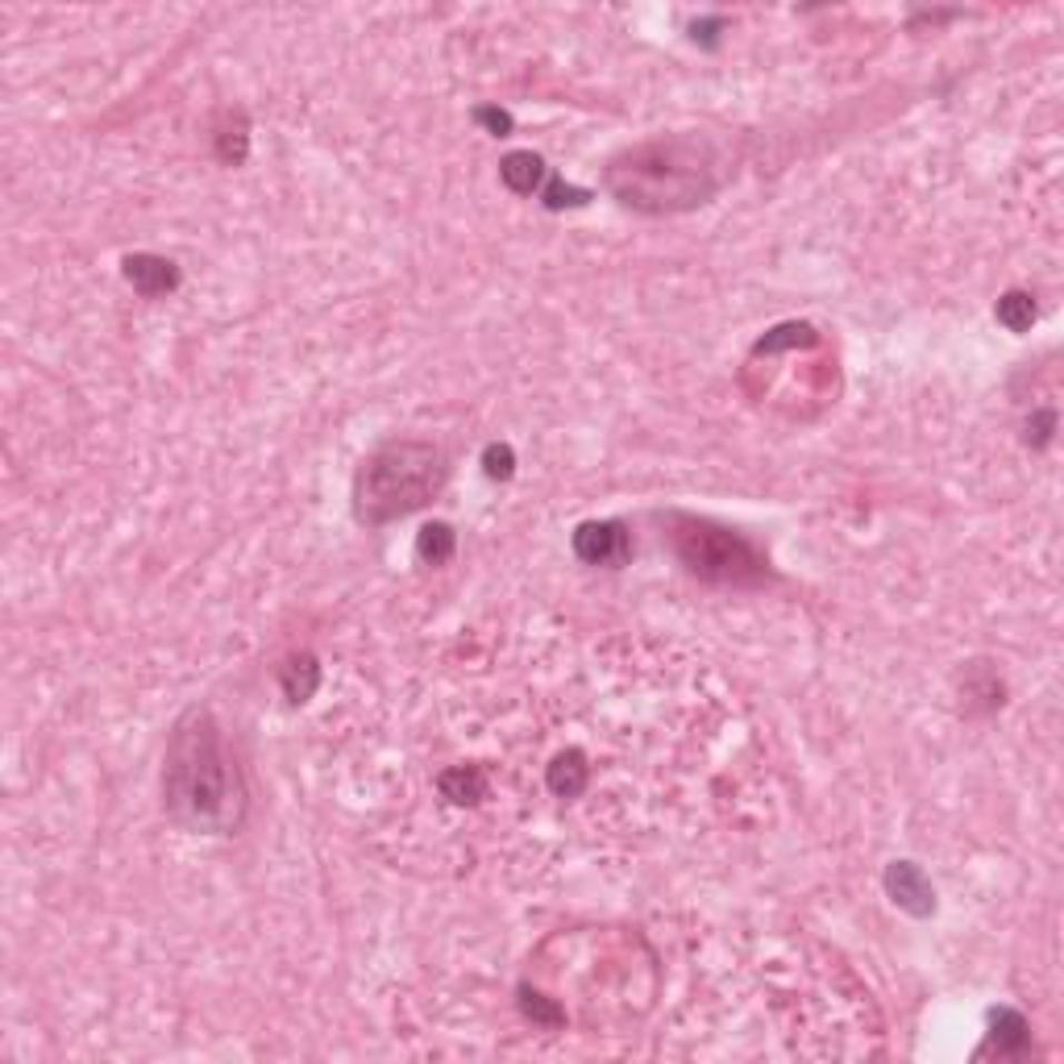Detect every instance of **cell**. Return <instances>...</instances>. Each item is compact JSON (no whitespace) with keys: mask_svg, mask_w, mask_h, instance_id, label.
I'll return each mask as SVG.
<instances>
[{"mask_svg":"<svg viewBox=\"0 0 1064 1064\" xmlns=\"http://www.w3.org/2000/svg\"><path fill=\"white\" fill-rule=\"evenodd\" d=\"M162 811L191 836H233L246 824L250 790L217 715L208 707L183 712L167 736Z\"/></svg>","mask_w":1064,"mask_h":1064,"instance_id":"cell-1","label":"cell"},{"mask_svg":"<svg viewBox=\"0 0 1064 1064\" xmlns=\"http://www.w3.org/2000/svg\"><path fill=\"white\" fill-rule=\"evenodd\" d=\"M604 188L645 217H674L707 205L724 188V155L703 133H662L607 162Z\"/></svg>","mask_w":1064,"mask_h":1064,"instance_id":"cell-2","label":"cell"},{"mask_svg":"<svg viewBox=\"0 0 1064 1064\" xmlns=\"http://www.w3.org/2000/svg\"><path fill=\"white\" fill-rule=\"evenodd\" d=\"M449 478L445 449L432 441H387L354 475V516L366 528L391 525L441 495Z\"/></svg>","mask_w":1064,"mask_h":1064,"instance_id":"cell-3","label":"cell"},{"mask_svg":"<svg viewBox=\"0 0 1064 1064\" xmlns=\"http://www.w3.org/2000/svg\"><path fill=\"white\" fill-rule=\"evenodd\" d=\"M669 540L686 570L719 587H753L765 578V557L740 533L695 516H669Z\"/></svg>","mask_w":1064,"mask_h":1064,"instance_id":"cell-4","label":"cell"},{"mask_svg":"<svg viewBox=\"0 0 1064 1064\" xmlns=\"http://www.w3.org/2000/svg\"><path fill=\"white\" fill-rule=\"evenodd\" d=\"M574 554L587 566H620L628 557V533L616 520H590L574 533Z\"/></svg>","mask_w":1064,"mask_h":1064,"instance_id":"cell-5","label":"cell"},{"mask_svg":"<svg viewBox=\"0 0 1064 1064\" xmlns=\"http://www.w3.org/2000/svg\"><path fill=\"white\" fill-rule=\"evenodd\" d=\"M886 889H889V898L903 906V911H911V915H932V911H936V889L923 877L919 865H911V861H894V865H889Z\"/></svg>","mask_w":1064,"mask_h":1064,"instance_id":"cell-6","label":"cell"},{"mask_svg":"<svg viewBox=\"0 0 1064 1064\" xmlns=\"http://www.w3.org/2000/svg\"><path fill=\"white\" fill-rule=\"evenodd\" d=\"M126 279L133 284V291H142L146 300H159V296H167V291L179 287V270L176 262H167V258L159 255H129Z\"/></svg>","mask_w":1064,"mask_h":1064,"instance_id":"cell-7","label":"cell"},{"mask_svg":"<svg viewBox=\"0 0 1064 1064\" xmlns=\"http://www.w3.org/2000/svg\"><path fill=\"white\" fill-rule=\"evenodd\" d=\"M499 176H504V183H508L516 196H533V191L540 188V179H545V162H540L533 150H516V155H508V159L499 162Z\"/></svg>","mask_w":1064,"mask_h":1064,"instance_id":"cell-8","label":"cell"},{"mask_svg":"<svg viewBox=\"0 0 1064 1064\" xmlns=\"http://www.w3.org/2000/svg\"><path fill=\"white\" fill-rule=\"evenodd\" d=\"M990 1023H994L990 1044H994L1002 1056L1027 1048V1018H1023V1015H1015V1011H994V1015H990Z\"/></svg>","mask_w":1064,"mask_h":1064,"instance_id":"cell-9","label":"cell"},{"mask_svg":"<svg viewBox=\"0 0 1064 1064\" xmlns=\"http://www.w3.org/2000/svg\"><path fill=\"white\" fill-rule=\"evenodd\" d=\"M994 317H998V325H1006L1011 334H1023V329H1032V320H1035V300L1027 291H1006L998 300V308H994Z\"/></svg>","mask_w":1064,"mask_h":1064,"instance_id":"cell-10","label":"cell"},{"mask_svg":"<svg viewBox=\"0 0 1064 1064\" xmlns=\"http://www.w3.org/2000/svg\"><path fill=\"white\" fill-rule=\"evenodd\" d=\"M320 683V666L312 662V657H296L291 666L284 669V690L291 703H304L312 690H317Z\"/></svg>","mask_w":1064,"mask_h":1064,"instance_id":"cell-11","label":"cell"},{"mask_svg":"<svg viewBox=\"0 0 1064 1064\" xmlns=\"http://www.w3.org/2000/svg\"><path fill=\"white\" fill-rule=\"evenodd\" d=\"M454 528L449 525H429L420 528V540H416V554L425 557V561H432V566H441V561H449V554H454Z\"/></svg>","mask_w":1064,"mask_h":1064,"instance_id":"cell-12","label":"cell"},{"mask_svg":"<svg viewBox=\"0 0 1064 1064\" xmlns=\"http://www.w3.org/2000/svg\"><path fill=\"white\" fill-rule=\"evenodd\" d=\"M246 146H250V138H246V126L225 129V133H221V159L225 162H241V159H246Z\"/></svg>","mask_w":1064,"mask_h":1064,"instance_id":"cell-13","label":"cell"},{"mask_svg":"<svg viewBox=\"0 0 1064 1064\" xmlns=\"http://www.w3.org/2000/svg\"><path fill=\"white\" fill-rule=\"evenodd\" d=\"M483 461H487V475L491 478H511V466H516L508 445H491V449L483 454Z\"/></svg>","mask_w":1064,"mask_h":1064,"instance_id":"cell-14","label":"cell"},{"mask_svg":"<svg viewBox=\"0 0 1064 1064\" xmlns=\"http://www.w3.org/2000/svg\"><path fill=\"white\" fill-rule=\"evenodd\" d=\"M478 121H487V126H491L495 133H504V129H511L508 112H495V109H483V112H478Z\"/></svg>","mask_w":1064,"mask_h":1064,"instance_id":"cell-15","label":"cell"}]
</instances>
